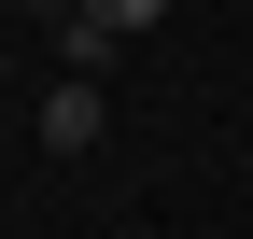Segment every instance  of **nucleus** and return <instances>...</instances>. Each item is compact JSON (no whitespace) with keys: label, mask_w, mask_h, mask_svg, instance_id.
<instances>
[{"label":"nucleus","mask_w":253,"mask_h":239,"mask_svg":"<svg viewBox=\"0 0 253 239\" xmlns=\"http://www.w3.org/2000/svg\"><path fill=\"white\" fill-rule=\"evenodd\" d=\"M155 14H169V0H71V14H56V56H71V71H99V56L141 42Z\"/></svg>","instance_id":"1"},{"label":"nucleus","mask_w":253,"mask_h":239,"mask_svg":"<svg viewBox=\"0 0 253 239\" xmlns=\"http://www.w3.org/2000/svg\"><path fill=\"white\" fill-rule=\"evenodd\" d=\"M99 127H113V113H99V71H71L42 99V155H99Z\"/></svg>","instance_id":"2"},{"label":"nucleus","mask_w":253,"mask_h":239,"mask_svg":"<svg viewBox=\"0 0 253 239\" xmlns=\"http://www.w3.org/2000/svg\"><path fill=\"white\" fill-rule=\"evenodd\" d=\"M56 14H71V0H42V28H56Z\"/></svg>","instance_id":"3"}]
</instances>
